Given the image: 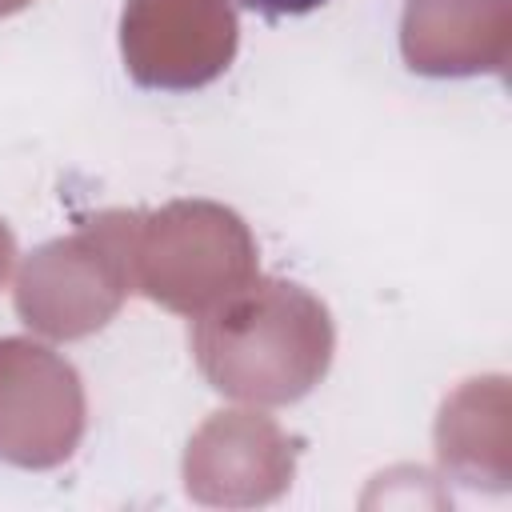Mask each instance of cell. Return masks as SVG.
Here are the masks:
<instances>
[{
  "mask_svg": "<svg viewBox=\"0 0 512 512\" xmlns=\"http://www.w3.org/2000/svg\"><path fill=\"white\" fill-rule=\"evenodd\" d=\"M244 12H256L264 20H284V16H304V12H316L324 8L328 0H236Z\"/></svg>",
  "mask_w": 512,
  "mask_h": 512,
  "instance_id": "1",
  "label": "cell"
}]
</instances>
